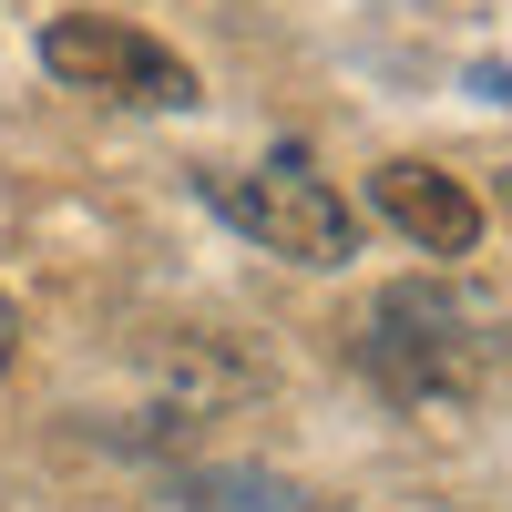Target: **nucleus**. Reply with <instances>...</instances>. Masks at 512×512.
<instances>
[{"label":"nucleus","instance_id":"obj_1","mask_svg":"<svg viewBox=\"0 0 512 512\" xmlns=\"http://www.w3.org/2000/svg\"><path fill=\"white\" fill-rule=\"evenodd\" d=\"M512 359V308L472 277H390L359 318V369L400 410H472Z\"/></svg>","mask_w":512,"mask_h":512},{"label":"nucleus","instance_id":"obj_2","mask_svg":"<svg viewBox=\"0 0 512 512\" xmlns=\"http://www.w3.org/2000/svg\"><path fill=\"white\" fill-rule=\"evenodd\" d=\"M205 205L256 236L267 256L287 267H338V256H359V216L338 205V185H318L308 164H216L205 175Z\"/></svg>","mask_w":512,"mask_h":512},{"label":"nucleus","instance_id":"obj_3","mask_svg":"<svg viewBox=\"0 0 512 512\" xmlns=\"http://www.w3.org/2000/svg\"><path fill=\"white\" fill-rule=\"evenodd\" d=\"M41 62H52V82L103 93V103H144V113H185V103H195V72L164 52L154 31L113 21V11H62V21H41Z\"/></svg>","mask_w":512,"mask_h":512},{"label":"nucleus","instance_id":"obj_4","mask_svg":"<svg viewBox=\"0 0 512 512\" xmlns=\"http://www.w3.org/2000/svg\"><path fill=\"white\" fill-rule=\"evenodd\" d=\"M369 205H379L420 256H472V246H482V195L461 185V175H441V164H420V154L379 164V175H369Z\"/></svg>","mask_w":512,"mask_h":512},{"label":"nucleus","instance_id":"obj_5","mask_svg":"<svg viewBox=\"0 0 512 512\" xmlns=\"http://www.w3.org/2000/svg\"><path fill=\"white\" fill-rule=\"evenodd\" d=\"M11 359H21V308L0 297V379H11Z\"/></svg>","mask_w":512,"mask_h":512},{"label":"nucleus","instance_id":"obj_6","mask_svg":"<svg viewBox=\"0 0 512 512\" xmlns=\"http://www.w3.org/2000/svg\"><path fill=\"white\" fill-rule=\"evenodd\" d=\"M502 205H512V175H502Z\"/></svg>","mask_w":512,"mask_h":512}]
</instances>
